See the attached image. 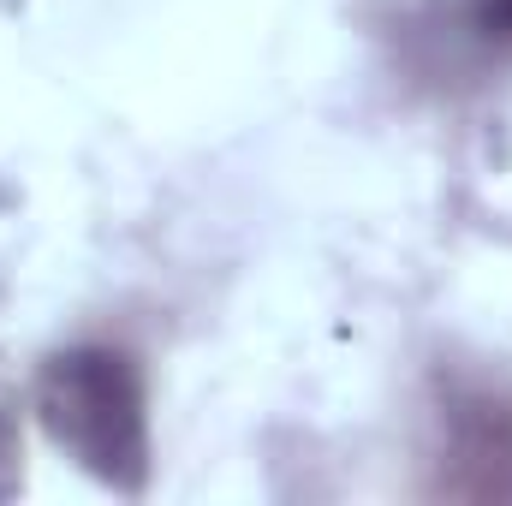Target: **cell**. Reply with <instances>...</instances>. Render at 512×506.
I'll return each mask as SVG.
<instances>
[{
	"instance_id": "6da1fadb",
	"label": "cell",
	"mask_w": 512,
	"mask_h": 506,
	"mask_svg": "<svg viewBox=\"0 0 512 506\" xmlns=\"http://www.w3.org/2000/svg\"><path fill=\"white\" fill-rule=\"evenodd\" d=\"M42 435L102 489L137 501L155 471L149 435V381L120 346H66L36 376Z\"/></svg>"
},
{
	"instance_id": "7a4b0ae2",
	"label": "cell",
	"mask_w": 512,
	"mask_h": 506,
	"mask_svg": "<svg viewBox=\"0 0 512 506\" xmlns=\"http://www.w3.org/2000/svg\"><path fill=\"white\" fill-rule=\"evenodd\" d=\"M24 489V441H18V423L0 411V501H12Z\"/></svg>"
},
{
	"instance_id": "3957f363",
	"label": "cell",
	"mask_w": 512,
	"mask_h": 506,
	"mask_svg": "<svg viewBox=\"0 0 512 506\" xmlns=\"http://www.w3.org/2000/svg\"><path fill=\"white\" fill-rule=\"evenodd\" d=\"M489 30L512 36V0H489Z\"/></svg>"
}]
</instances>
